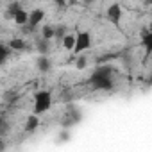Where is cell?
I'll return each mask as SVG.
<instances>
[{
  "instance_id": "5b68a950",
  "label": "cell",
  "mask_w": 152,
  "mask_h": 152,
  "mask_svg": "<svg viewBox=\"0 0 152 152\" xmlns=\"http://www.w3.org/2000/svg\"><path fill=\"white\" fill-rule=\"evenodd\" d=\"M29 18H31V13H27L23 7L15 15V23L16 25H20V27H23V25H29Z\"/></svg>"
},
{
  "instance_id": "52a82bcc",
  "label": "cell",
  "mask_w": 152,
  "mask_h": 152,
  "mask_svg": "<svg viewBox=\"0 0 152 152\" xmlns=\"http://www.w3.org/2000/svg\"><path fill=\"white\" fill-rule=\"evenodd\" d=\"M141 38H143V47H145L147 54H152V32L145 31V32H141Z\"/></svg>"
},
{
  "instance_id": "30bf717a",
  "label": "cell",
  "mask_w": 152,
  "mask_h": 152,
  "mask_svg": "<svg viewBox=\"0 0 152 152\" xmlns=\"http://www.w3.org/2000/svg\"><path fill=\"white\" fill-rule=\"evenodd\" d=\"M39 125V120H38V115H31L27 118V124H25V129L27 131H34L36 127Z\"/></svg>"
},
{
  "instance_id": "4fadbf2b",
  "label": "cell",
  "mask_w": 152,
  "mask_h": 152,
  "mask_svg": "<svg viewBox=\"0 0 152 152\" xmlns=\"http://www.w3.org/2000/svg\"><path fill=\"white\" fill-rule=\"evenodd\" d=\"M150 15H152V11H150Z\"/></svg>"
},
{
  "instance_id": "8992f818",
  "label": "cell",
  "mask_w": 152,
  "mask_h": 152,
  "mask_svg": "<svg viewBox=\"0 0 152 152\" xmlns=\"http://www.w3.org/2000/svg\"><path fill=\"white\" fill-rule=\"evenodd\" d=\"M61 43H63V48H64V50L73 52L75 43H77V36H75V34H66V36L61 39Z\"/></svg>"
},
{
  "instance_id": "8fae6325",
  "label": "cell",
  "mask_w": 152,
  "mask_h": 152,
  "mask_svg": "<svg viewBox=\"0 0 152 152\" xmlns=\"http://www.w3.org/2000/svg\"><path fill=\"white\" fill-rule=\"evenodd\" d=\"M86 64H88V61H86V57H79V59H77V68H79V70H83V68H86Z\"/></svg>"
},
{
  "instance_id": "7a4b0ae2",
  "label": "cell",
  "mask_w": 152,
  "mask_h": 152,
  "mask_svg": "<svg viewBox=\"0 0 152 152\" xmlns=\"http://www.w3.org/2000/svg\"><path fill=\"white\" fill-rule=\"evenodd\" d=\"M90 47H91V34H90V32H79V34H77V43H75L73 52H75V54H81V52H84V50L90 48Z\"/></svg>"
},
{
  "instance_id": "6da1fadb",
  "label": "cell",
  "mask_w": 152,
  "mask_h": 152,
  "mask_svg": "<svg viewBox=\"0 0 152 152\" xmlns=\"http://www.w3.org/2000/svg\"><path fill=\"white\" fill-rule=\"evenodd\" d=\"M52 106V95L50 91H38L34 97V115H41L48 111Z\"/></svg>"
},
{
  "instance_id": "7c38bea8",
  "label": "cell",
  "mask_w": 152,
  "mask_h": 152,
  "mask_svg": "<svg viewBox=\"0 0 152 152\" xmlns=\"http://www.w3.org/2000/svg\"><path fill=\"white\" fill-rule=\"evenodd\" d=\"M148 31H150V32H152V22H150V23H148Z\"/></svg>"
},
{
  "instance_id": "ba28073f",
  "label": "cell",
  "mask_w": 152,
  "mask_h": 152,
  "mask_svg": "<svg viewBox=\"0 0 152 152\" xmlns=\"http://www.w3.org/2000/svg\"><path fill=\"white\" fill-rule=\"evenodd\" d=\"M27 45H25V41L22 39V38H13L11 41H9V48L11 50H23Z\"/></svg>"
},
{
  "instance_id": "277c9868",
  "label": "cell",
  "mask_w": 152,
  "mask_h": 152,
  "mask_svg": "<svg viewBox=\"0 0 152 152\" xmlns=\"http://www.w3.org/2000/svg\"><path fill=\"white\" fill-rule=\"evenodd\" d=\"M43 18H45V13L41 9H32L31 11V18H29V27L31 29H36L43 22Z\"/></svg>"
},
{
  "instance_id": "3957f363",
  "label": "cell",
  "mask_w": 152,
  "mask_h": 152,
  "mask_svg": "<svg viewBox=\"0 0 152 152\" xmlns=\"http://www.w3.org/2000/svg\"><path fill=\"white\" fill-rule=\"evenodd\" d=\"M107 18L113 22V23H118L120 22V18L124 16V13H122V6L120 4H111L109 7H107Z\"/></svg>"
},
{
  "instance_id": "9c48e42d",
  "label": "cell",
  "mask_w": 152,
  "mask_h": 152,
  "mask_svg": "<svg viewBox=\"0 0 152 152\" xmlns=\"http://www.w3.org/2000/svg\"><path fill=\"white\" fill-rule=\"evenodd\" d=\"M36 64H38V70H39V72H48V68H50V61H48V57H47V56L38 57Z\"/></svg>"
}]
</instances>
